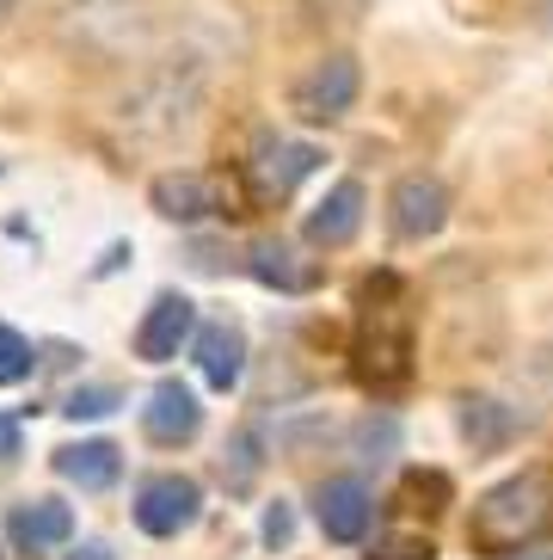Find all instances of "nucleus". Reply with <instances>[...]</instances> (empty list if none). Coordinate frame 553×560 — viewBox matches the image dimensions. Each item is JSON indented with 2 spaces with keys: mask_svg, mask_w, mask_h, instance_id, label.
<instances>
[{
  "mask_svg": "<svg viewBox=\"0 0 553 560\" xmlns=\"http://www.w3.org/2000/svg\"><path fill=\"white\" fill-rule=\"evenodd\" d=\"M553 529V468L548 462H529L517 475H505L498 487L473 499L468 517V548L486 560H510L522 548H536Z\"/></svg>",
  "mask_w": 553,
  "mask_h": 560,
  "instance_id": "1",
  "label": "nucleus"
},
{
  "mask_svg": "<svg viewBox=\"0 0 553 560\" xmlns=\"http://www.w3.org/2000/svg\"><path fill=\"white\" fill-rule=\"evenodd\" d=\"M412 308L393 271H375L357 290V382L375 395H400L412 382Z\"/></svg>",
  "mask_w": 553,
  "mask_h": 560,
  "instance_id": "2",
  "label": "nucleus"
},
{
  "mask_svg": "<svg viewBox=\"0 0 553 560\" xmlns=\"http://www.w3.org/2000/svg\"><path fill=\"white\" fill-rule=\"evenodd\" d=\"M357 93H363L357 56L332 50V56H320V62H314L308 74L290 86V112L302 117V124H339V117L357 105Z\"/></svg>",
  "mask_w": 553,
  "mask_h": 560,
  "instance_id": "3",
  "label": "nucleus"
},
{
  "mask_svg": "<svg viewBox=\"0 0 553 560\" xmlns=\"http://www.w3.org/2000/svg\"><path fill=\"white\" fill-rule=\"evenodd\" d=\"M314 166H320V149H314V142L264 136L259 149H252V161H246V191H252V203H283Z\"/></svg>",
  "mask_w": 553,
  "mask_h": 560,
  "instance_id": "4",
  "label": "nucleus"
},
{
  "mask_svg": "<svg viewBox=\"0 0 553 560\" xmlns=\"http://www.w3.org/2000/svg\"><path fill=\"white\" fill-rule=\"evenodd\" d=\"M203 511V487L191 475H148L136 493V529L142 536H179Z\"/></svg>",
  "mask_w": 553,
  "mask_h": 560,
  "instance_id": "5",
  "label": "nucleus"
},
{
  "mask_svg": "<svg viewBox=\"0 0 553 560\" xmlns=\"http://www.w3.org/2000/svg\"><path fill=\"white\" fill-rule=\"evenodd\" d=\"M388 222L400 241H431V234H443V222H449V191H443V179L407 173L388 198Z\"/></svg>",
  "mask_w": 553,
  "mask_h": 560,
  "instance_id": "6",
  "label": "nucleus"
},
{
  "mask_svg": "<svg viewBox=\"0 0 553 560\" xmlns=\"http://www.w3.org/2000/svg\"><path fill=\"white\" fill-rule=\"evenodd\" d=\"M363 210H369V191H363L357 179H339V185H332V191H326V198L308 210V222H302V241H308V247H320V253L351 247V241H357V229H363Z\"/></svg>",
  "mask_w": 553,
  "mask_h": 560,
  "instance_id": "7",
  "label": "nucleus"
},
{
  "mask_svg": "<svg viewBox=\"0 0 553 560\" xmlns=\"http://www.w3.org/2000/svg\"><path fill=\"white\" fill-rule=\"evenodd\" d=\"M197 431H203V407H197V395L185 388V382H154L148 388V407H142V438L161 450H179L191 444Z\"/></svg>",
  "mask_w": 553,
  "mask_h": 560,
  "instance_id": "8",
  "label": "nucleus"
},
{
  "mask_svg": "<svg viewBox=\"0 0 553 560\" xmlns=\"http://www.w3.org/2000/svg\"><path fill=\"white\" fill-rule=\"evenodd\" d=\"M456 425H461V444H468L473 456H498V450H510L522 431H529V419H522L517 407H505V400H492V395H461Z\"/></svg>",
  "mask_w": 553,
  "mask_h": 560,
  "instance_id": "9",
  "label": "nucleus"
},
{
  "mask_svg": "<svg viewBox=\"0 0 553 560\" xmlns=\"http://www.w3.org/2000/svg\"><path fill=\"white\" fill-rule=\"evenodd\" d=\"M314 517H320L326 542H363L369 524H375V499L357 475H339L314 493Z\"/></svg>",
  "mask_w": 553,
  "mask_h": 560,
  "instance_id": "10",
  "label": "nucleus"
},
{
  "mask_svg": "<svg viewBox=\"0 0 553 560\" xmlns=\"http://www.w3.org/2000/svg\"><path fill=\"white\" fill-rule=\"evenodd\" d=\"M197 332V308L191 296H179V290H166V296L148 302L142 314V327H136V358L142 363H166V358H179V346Z\"/></svg>",
  "mask_w": 553,
  "mask_h": 560,
  "instance_id": "11",
  "label": "nucleus"
},
{
  "mask_svg": "<svg viewBox=\"0 0 553 560\" xmlns=\"http://www.w3.org/2000/svg\"><path fill=\"white\" fill-rule=\"evenodd\" d=\"M246 271H252L264 290H283V296L320 290V259H302V253H295L290 241H276V234H264V241L246 247Z\"/></svg>",
  "mask_w": 553,
  "mask_h": 560,
  "instance_id": "12",
  "label": "nucleus"
},
{
  "mask_svg": "<svg viewBox=\"0 0 553 560\" xmlns=\"http://www.w3.org/2000/svg\"><path fill=\"white\" fill-rule=\"evenodd\" d=\"M74 536V511L62 499H25V505L7 511V542L19 555H44V548H62Z\"/></svg>",
  "mask_w": 553,
  "mask_h": 560,
  "instance_id": "13",
  "label": "nucleus"
},
{
  "mask_svg": "<svg viewBox=\"0 0 553 560\" xmlns=\"http://www.w3.org/2000/svg\"><path fill=\"white\" fill-rule=\"evenodd\" d=\"M49 468L68 480V487H81V493H105L117 475H123V450L105 444V438H81V444H62L49 456Z\"/></svg>",
  "mask_w": 553,
  "mask_h": 560,
  "instance_id": "14",
  "label": "nucleus"
},
{
  "mask_svg": "<svg viewBox=\"0 0 553 560\" xmlns=\"http://www.w3.org/2000/svg\"><path fill=\"white\" fill-rule=\"evenodd\" d=\"M148 203H154V215H166V222H203V215L222 210V191H215V179H203V173H161V179L148 185Z\"/></svg>",
  "mask_w": 553,
  "mask_h": 560,
  "instance_id": "15",
  "label": "nucleus"
},
{
  "mask_svg": "<svg viewBox=\"0 0 553 560\" xmlns=\"http://www.w3.org/2000/svg\"><path fill=\"white\" fill-rule=\"evenodd\" d=\"M197 370H203V382L222 388V395L246 376V332H240V320H210V327H197Z\"/></svg>",
  "mask_w": 553,
  "mask_h": 560,
  "instance_id": "16",
  "label": "nucleus"
},
{
  "mask_svg": "<svg viewBox=\"0 0 553 560\" xmlns=\"http://www.w3.org/2000/svg\"><path fill=\"white\" fill-rule=\"evenodd\" d=\"M215 475H222L228 499H252V487H259V475H264V431L259 425L234 431L228 450H222V462H215Z\"/></svg>",
  "mask_w": 553,
  "mask_h": 560,
  "instance_id": "17",
  "label": "nucleus"
},
{
  "mask_svg": "<svg viewBox=\"0 0 553 560\" xmlns=\"http://www.w3.org/2000/svg\"><path fill=\"white\" fill-rule=\"evenodd\" d=\"M400 505L424 511V517H443V511L456 505V480L443 475V468H407L400 475Z\"/></svg>",
  "mask_w": 553,
  "mask_h": 560,
  "instance_id": "18",
  "label": "nucleus"
},
{
  "mask_svg": "<svg viewBox=\"0 0 553 560\" xmlns=\"http://www.w3.org/2000/svg\"><path fill=\"white\" fill-rule=\"evenodd\" d=\"M393 450H400V419H388V412H369V419H357V425H351V462H363V468H381Z\"/></svg>",
  "mask_w": 553,
  "mask_h": 560,
  "instance_id": "19",
  "label": "nucleus"
},
{
  "mask_svg": "<svg viewBox=\"0 0 553 560\" xmlns=\"http://www.w3.org/2000/svg\"><path fill=\"white\" fill-rule=\"evenodd\" d=\"M363 560H437V542L419 529H393V536H375Z\"/></svg>",
  "mask_w": 553,
  "mask_h": 560,
  "instance_id": "20",
  "label": "nucleus"
},
{
  "mask_svg": "<svg viewBox=\"0 0 553 560\" xmlns=\"http://www.w3.org/2000/svg\"><path fill=\"white\" fill-rule=\"evenodd\" d=\"M32 363H37L32 339H25V332H13L7 320H0V388L25 382V376H32Z\"/></svg>",
  "mask_w": 553,
  "mask_h": 560,
  "instance_id": "21",
  "label": "nucleus"
},
{
  "mask_svg": "<svg viewBox=\"0 0 553 560\" xmlns=\"http://www.w3.org/2000/svg\"><path fill=\"white\" fill-rule=\"evenodd\" d=\"M117 407H123V395L105 388V382H98V388H74V395L62 400V412L74 419V425H81V419H105V412H117Z\"/></svg>",
  "mask_w": 553,
  "mask_h": 560,
  "instance_id": "22",
  "label": "nucleus"
},
{
  "mask_svg": "<svg viewBox=\"0 0 553 560\" xmlns=\"http://www.w3.org/2000/svg\"><path fill=\"white\" fill-rule=\"evenodd\" d=\"M259 536H264V548H271V555H283V548H290V536H295V511L283 505V499H271V505H264Z\"/></svg>",
  "mask_w": 553,
  "mask_h": 560,
  "instance_id": "23",
  "label": "nucleus"
},
{
  "mask_svg": "<svg viewBox=\"0 0 553 560\" xmlns=\"http://www.w3.org/2000/svg\"><path fill=\"white\" fill-rule=\"evenodd\" d=\"M185 259H191V271H222V247H215V241H191Z\"/></svg>",
  "mask_w": 553,
  "mask_h": 560,
  "instance_id": "24",
  "label": "nucleus"
},
{
  "mask_svg": "<svg viewBox=\"0 0 553 560\" xmlns=\"http://www.w3.org/2000/svg\"><path fill=\"white\" fill-rule=\"evenodd\" d=\"M19 456V419H0V462Z\"/></svg>",
  "mask_w": 553,
  "mask_h": 560,
  "instance_id": "25",
  "label": "nucleus"
},
{
  "mask_svg": "<svg viewBox=\"0 0 553 560\" xmlns=\"http://www.w3.org/2000/svg\"><path fill=\"white\" fill-rule=\"evenodd\" d=\"M68 560H117V555H111V548H105V542H81V548H74V555H68Z\"/></svg>",
  "mask_w": 553,
  "mask_h": 560,
  "instance_id": "26",
  "label": "nucleus"
},
{
  "mask_svg": "<svg viewBox=\"0 0 553 560\" xmlns=\"http://www.w3.org/2000/svg\"><path fill=\"white\" fill-rule=\"evenodd\" d=\"M19 13V0H0V19H13Z\"/></svg>",
  "mask_w": 553,
  "mask_h": 560,
  "instance_id": "27",
  "label": "nucleus"
}]
</instances>
